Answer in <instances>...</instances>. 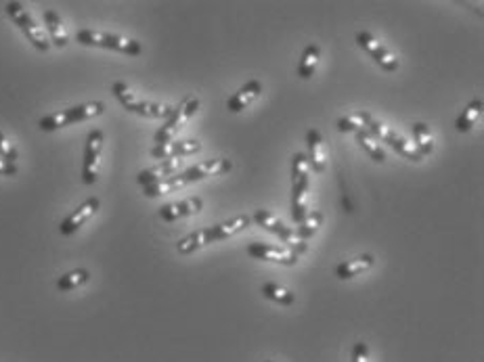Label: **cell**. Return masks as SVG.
Returning <instances> with one entry per match:
<instances>
[{
    "label": "cell",
    "instance_id": "obj_8",
    "mask_svg": "<svg viewBox=\"0 0 484 362\" xmlns=\"http://www.w3.org/2000/svg\"><path fill=\"white\" fill-rule=\"evenodd\" d=\"M367 130L371 132L380 143H388V145H390L396 153H401L403 157H407V160H411V162H421V160H423V155L417 151V147H415L411 140H407L403 134L392 130L390 126L381 124L378 120H371Z\"/></svg>",
    "mask_w": 484,
    "mask_h": 362
},
{
    "label": "cell",
    "instance_id": "obj_18",
    "mask_svg": "<svg viewBox=\"0 0 484 362\" xmlns=\"http://www.w3.org/2000/svg\"><path fill=\"white\" fill-rule=\"evenodd\" d=\"M180 167V160H166V162H160L153 167H147L143 170L137 176V182L140 187H147V185H153V182H160V180H166L174 176Z\"/></svg>",
    "mask_w": 484,
    "mask_h": 362
},
{
    "label": "cell",
    "instance_id": "obj_29",
    "mask_svg": "<svg viewBox=\"0 0 484 362\" xmlns=\"http://www.w3.org/2000/svg\"><path fill=\"white\" fill-rule=\"evenodd\" d=\"M411 132H413V140L417 151L421 155H430L434 151V136H432V132L428 128V124L415 122L413 126H411Z\"/></svg>",
    "mask_w": 484,
    "mask_h": 362
},
{
    "label": "cell",
    "instance_id": "obj_25",
    "mask_svg": "<svg viewBox=\"0 0 484 362\" xmlns=\"http://www.w3.org/2000/svg\"><path fill=\"white\" fill-rule=\"evenodd\" d=\"M321 224H323V214L316 212V210H309L307 216L302 218V222L294 229V234H296L298 241H309L311 237L316 234Z\"/></svg>",
    "mask_w": 484,
    "mask_h": 362
},
{
    "label": "cell",
    "instance_id": "obj_26",
    "mask_svg": "<svg viewBox=\"0 0 484 362\" xmlns=\"http://www.w3.org/2000/svg\"><path fill=\"white\" fill-rule=\"evenodd\" d=\"M356 143L367 151V155H369L376 164H383V162H386V151H383L381 143L369 130L356 132Z\"/></svg>",
    "mask_w": 484,
    "mask_h": 362
},
{
    "label": "cell",
    "instance_id": "obj_13",
    "mask_svg": "<svg viewBox=\"0 0 484 362\" xmlns=\"http://www.w3.org/2000/svg\"><path fill=\"white\" fill-rule=\"evenodd\" d=\"M200 151H202L200 140H170L166 145H155L151 149V157L166 162V160L187 157V155H193V153H200Z\"/></svg>",
    "mask_w": 484,
    "mask_h": 362
},
{
    "label": "cell",
    "instance_id": "obj_7",
    "mask_svg": "<svg viewBox=\"0 0 484 362\" xmlns=\"http://www.w3.org/2000/svg\"><path fill=\"white\" fill-rule=\"evenodd\" d=\"M197 109H200V99H197V97L189 95V97H185V99L180 100V103L174 107L170 118L166 120V124L160 126V130L155 132V136H153L155 145H166V143L174 140V136H176V134L180 132V128L195 115Z\"/></svg>",
    "mask_w": 484,
    "mask_h": 362
},
{
    "label": "cell",
    "instance_id": "obj_15",
    "mask_svg": "<svg viewBox=\"0 0 484 362\" xmlns=\"http://www.w3.org/2000/svg\"><path fill=\"white\" fill-rule=\"evenodd\" d=\"M233 167L231 160H207V162H202V164L193 165L189 170H185V178L187 182H197V180H204V178H210V176H220V174H227L229 170Z\"/></svg>",
    "mask_w": 484,
    "mask_h": 362
},
{
    "label": "cell",
    "instance_id": "obj_32",
    "mask_svg": "<svg viewBox=\"0 0 484 362\" xmlns=\"http://www.w3.org/2000/svg\"><path fill=\"white\" fill-rule=\"evenodd\" d=\"M0 160L6 162V164H15L19 160V151L17 147L0 132Z\"/></svg>",
    "mask_w": 484,
    "mask_h": 362
},
{
    "label": "cell",
    "instance_id": "obj_11",
    "mask_svg": "<svg viewBox=\"0 0 484 362\" xmlns=\"http://www.w3.org/2000/svg\"><path fill=\"white\" fill-rule=\"evenodd\" d=\"M247 256H252L254 260L275 262L281 264V266H296V262H298V256L292 254L287 247H277L271 243H249Z\"/></svg>",
    "mask_w": 484,
    "mask_h": 362
},
{
    "label": "cell",
    "instance_id": "obj_1",
    "mask_svg": "<svg viewBox=\"0 0 484 362\" xmlns=\"http://www.w3.org/2000/svg\"><path fill=\"white\" fill-rule=\"evenodd\" d=\"M311 182V165L304 153H296L292 157V218L294 222H302L307 216V195Z\"/></svg>",
    "mask_w": 484,
    "mask_h": 362
},
{
    "label": "cell",
    "instance_id": "obj_30",
    "mask_svg": "<svg viewBox=\"0 0 484 362\" xmlns=\"http://www.w3.org/2000/svg\"><path fill=\"white\" fill-rule=\"evenodd\" d=\"M88 281H91V272H88L86 268H76V270H71L68 274L59 276L57 289H59V291H73V289L86 285Z\"/></svg>",
    "mask_w": 484,
    "mask_h": 362
},
{
    "label": "cell",
    "instance_id": "obj_5",
    "mask_svg": "<svg viewBox=\"0 0 484 362\" xmlns=\"http://www.w3.org/2000/svg\"><path fill=\"white\" fill-rule=\"evenodd\" d=\"M252 220H254L256 224H260L264 231L277 234V237L285 243V247H287L292 254L300 256V254H307V252H309V243H307V241H298L296 234H294V227H287L283 220L277 218L275 214H271V212H267V210H256L254 216H252Z\"/></svg>",
    "mask_w": 484,
    "mask_h": 362
},
{
    "label": "cell",
    "instance_id": "obj_10",
    "mask_svg": "<svg viewBox=\"0 0 484 362\" xmlns=\"http://www.w3.org/2000/svg\"><path fill=\"white\" fill-rule=\"evenodd\" d=\"M356 44L383 69V71H396L398 69V59L381 44L380 40L371 32L356 33Z\"/></svg>",
    "mask_w": 484,
    "mask_h": 362
},
{
    "label": "cell",
    "instance_id": "obj_14",
    "mask_svg": "<svg viewBox=\"0 0 484 362\" xmlns=\"http://www.w3.org/2000/svg\"><path fill=\"white\" fill-rule=\"evenodd\" d=\"M202 207H204L202 197H189L185 201H178V203H166V205L160 207V218L164 222H176L180 218H189V216L197 214Z\"/></svg>",
    "mask_w": 484,
    "mask_h": 362
},
{
    "label": "cell",
    "instance_id": "obj_22",
    "mask_svg": "<svg viewBox=\"0 0 484 362\" xmlns=\"http://www.w3.org/2000/svg\"><path fill=\"white\" fill-rule=\"evenodd\" d=\"M187 182L185 174H174L170 178L166 180H160V182H153V185H147L143 187V195L145 197H160V195H168V193H176L180 191Z\"/></svg>",
    "mask_w": 484,
    "mask_h": 362
},
{
    "label": "cell",
    "instance_id": "obj_17",
    "mask_svg": "<svg viewBox=\"0 0 484 362\" xmlns=\"http://www.w3.org/2000/svg\"><path fill=\"white\" fill-rule=\"evenodd\" d=\"M260 95H262V82L260 80H249L247 84H243L231 99L227 100V109L231 113H240L243 109H247Z\"/></svg>",
    "mask_w": 484,
    "mask_h": 362
},
{
    "label": "cell",
    "instance_id": "obj_12",
    "mask_svg": "<svg viewBox=\"0 0 484 362\" xmlns=\"http://www.w3.org/2000/svg\"><path fill=\"white\" fill-rule=\"evenodd\" d=\"M99 207H101V201H99V197H88L82 205H78L71 214H69L68 218L61 222V227H59V231H61V234H66V237H69V234H73L76 231H80L97 212H99Z\"/></svg>",
    "mask_w": 484,
    "mask_h": 362
},
{
    "label": "cell",
    "instance_id": "obj_33",
    "mask_svg": "<svg viewBox=\"0 0 484 362\" xmlns=\"http://www.w3.org/2000/svg\"><path fill=\"white\" fill-rule=\"evenodd\" d=\"M352 362H369V350L363 341H356L352 348Z\"/></svg>",
    "mask_w": 484,
    "mask_h": 362
},
{
    "label": "cell",
    "instance_id": "obj_31",
    "mask_svg": "<svg viewBox=\"0 0 484 362\" xmlns=\"http://www.w3.org/2000/svg\"><path fill=\"white\" fill-rule=\"evenodd\" d=\"M262 296L271 299V301L281 304V306H292L296 301V297H294V294L289 289H285V287H281L277 283H264L262 285Z\"/></svg>",
    "mask_w": 484,
    "mask_h": 362
},
{
    "label": "cell",
    "instance_id": "obj_35",
    "mask_svg": "<svg viewBox=\"0 0 484 362\" xmlns=\"http://www.w3.org/2000/svg\"><path fill=\"white\" fill-rule=\"evenodd\" d=\"M269 362H273V361H269Z\"/></svg>",
    "mask_w": 484,
    "mask_h": 362
},
{
    "label": "cell",
    "instance_id": "obj_2",
    "mask_svg": "<svg viewBox=\"0 0 484 362\" xmlns=\"http://www.w3.org/2000/svg\"><path fill=\"white\" fill-rule=\"evenodd\" d=\"M103 111L105 103H101V100H91V103H84V105H76V107H69V109H63V111L44 115L38 122V128L44 132L59 130V128H66V126H71V124H80V122L93 120V118L101 115Z\"/></svg>",
    "mask_w": 484,
    "mask_h": 362
},
{
    "label": "cell",
    "instance_id": "obj_6",
    "mask_svg": "<svg viewBox=\"0 0 484 362\" xmlns=\"http://www.w3.org/2000/svg\"><path fill=\"white\" fill-rule=\"evenodd\" d=\"M6 15L15 21V26L26 33V38L32 42L36 51L40 53H46L51 48V40L48 36L44 33V30L36 24V19L28 13V9L21 4V2H9L6 4Z\"/></svg>",
    "mask_w": 484,
    "mask_h": 362
},
{
    "label": "cell",
    "instance_id": "obj_21",
    "mask_svg": "<svg viewBox=\"0 0 484 362\" xmlns=\"http://www.w3.org/2000/svg\"><path fill=\"white\" fill-rule=\"evenodd\" d=\"M44 24H46V32H48L51 44H55V46H59V48L68 46L69 42L68 30H66V26H63L59 13H55V11H51V9L44 11Z\"/></svg>",
    "mask_w": 484,
    "mask_h": 362
},
{
    "label": "cell",
    "instance_id": "obj_9",
    "mask_svg": "<svg viewBox=\"0 0 484 362\" xmlns=\"http://www.w3.org/2000/svg\"><path fill=\"white\" fill-rule=\"evenodd\" d=\"M103 132L91 130L86 136L84 147V165H82V182L95 185L99 178V165H101V153H103Z\"/></svg>",
    "mask_w": 484,
    "mask_h": 362
},
{
    "label": "cell",
    "instance_id": "obj_24",
    "mask_svg": "<svg viewBox=\"0 0 484 362\" xmlns=\"http://www.w3.org/2000/svg\"><path fill=\"white\" fill-rule=\"evenodd\" d=\"M319 61H321V46L309 44L302 53V59H300V66H298V76L302 80H311L316 67H319Z\"/></svg>",
    "mask_w": 484,
    "mask_h": 362
},
{
    "label": "cell",
    "instance_id": "obj_27",
    "mask_svg": "<svg viewBox=\"0 0 484 362\" xmlns=\"http://www.w3.org/2000/svg\"><path fill=\"white\" fill-rule=\"evenodd\" d=\"M210 243H212V241H210V231H207V229H202V231H195L193 234L180 239V241L176 243V252L182 254V256H187V254H193V252L206 247Z\"/></svg>",
    "mask_w": 484,
    "mask_h": 362
},
{
    "label": "cell",
    "instance_id": "obj_16",
    "mask_svg": "<svg viewBox=\"0 0 484 362\" xmlns=\"http://www.w3.org/2000/svg\"><path fill=\"white\" fill-rule=\"evenodd\" d=\"M307 145H309V155H307L309 165L316 174L325 172V167H327V149H325L321 132L316 128H311L307 132Z\"/></svg>",
    "mask_w": 484,
    "mask_h": 362
},
{
    "label": "cell",
    "instance_id": "obj_28",
    "mask_svg": "<svg viewBox=\"0 0 484 362\" xmlns=\"http://www.w3.org/2000/svg\"><path fill=\"white\" fill-rule=\"evenodd\" d=\"M374 120L371 113L367 111H356V113H348L344 118L338 120V130L340 132H361L369 128V122Z\"/></svg>",
    "mask_w": 484,
    "mask_h": 362
},
{
    "label": "cell",
    "instance_id": "obj_20",
    "mask_svg": "<svg viewBox=\"0 0 484 362\" xmlns=\"http://www.w3.org/2000/svg\"><path fill=\"white\" fill-rule=\"evenodd\" d=\"M374 266H376V258L371 254H363L354 260H346V262L340 264L336 268V276L340 281H348V279H354V276L367 272V270H371Z\"/></svg>",
    "mask_w": 484,
    "mask_h": 362
},
{
    "label": "cell",
    "instance_id": "obj_4",
    "mask_svg": "<svg viewBox=\"0 0 484 362\" xmlns=\"http://www.w3.org/2000/svg\"><path fill=\"white\" fill-rule=\"evenodd\" d=\"M76 40L84 46H99V48H111L124 55H133L137 57L143 53L140 42L120 36V33H107V32H97V30H80L76 33Z\"/></svg>",
    "mask_w": 484,
    "mask_h": 362
},
{
    "label": "cell",
    "instance_id": "obj_23",
    "mask_svg": "<svg viewBox=\"0 0 484 362\" xmlns=\"http://www.w3.org/2000/svg\"><path fill=\"white\" fill-rule=\"evenodd\" d=\"M484 111V103L483 99H474L468 103V107L461 111V115L457 118V122H455V130L457 132H470L474 126H476V122L480 120V115H483Z\"/></svg>",
    "mask_w": 484,
    "mask_h": 362
},
{
    "label": "cell",
    "instance_id": "obj_3",
    "mask_svg": "<svg viewBox=\"0 0 484 362\" xmlns=\"http://www.w3.org/2000/svg\"><path fill=\"white\" fill-rule=\"evenodd\" d=\"M113 97L122 103V107L130 113H137L143 118H151V120H168L170 113L174 111L173 105L168 103H153V100H143L138 99L137 95L124 84V82H115L111 86Z\"/></svg>",
    "mask_w": 484,
    "mask_h": 362
},
{
    "label": "cell",
    "instance_id": "obj_19",
    "mask_svg": "<svg viewBox=\"0 0 484 362\" xmlns=\"http://www.w3.org/2000/svg\"><path fill=\"white\" fill-rule=\"evenodd\" d=\"M252 224V218L249 216H235V218H231V220H227V222H220V224H216V227H210L207 231H210V241L212 243H216V241H225V239H231V237H235L237 232L245 231L247 227Z\"/></svg>",
    "mask_w": 484,
    "mask_h": 362
},
{
    "label": "cell",
    "instance_id": "obj_34",
    "mask_svg": "<svg viewBox=\"0 0 484 362\" xmlns=\"http://www.w3.org/2000/svg\"><path fill=\"white\" fill-rule=\"evenodd\" d=\"M15 174H17V165L6 164L0 160V176H15Z\"/></svg>",
    "mask_w": 484,
    "mask_h": 362
}]
</instances>
